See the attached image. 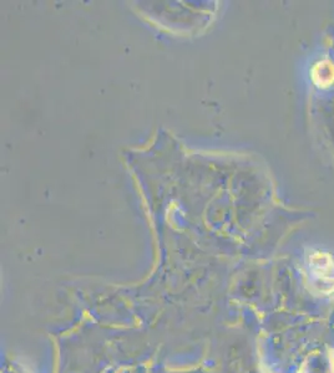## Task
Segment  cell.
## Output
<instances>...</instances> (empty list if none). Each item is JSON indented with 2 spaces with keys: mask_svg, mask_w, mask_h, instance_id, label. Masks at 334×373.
I'll return each instance as SVG.
<instances>
[{
  "mask_svg": "<svg viewBox=\"0 0 334 373\" xmlns=\"http://www.w3.org/2000/svg\"><path fill=\"white\" fill-rule=\"evenodd\" d=\"M310 282L322 292L334 291V259L328 253L317 251L307 261Z\"/></svg>",
  "mask_w": 334,
  "mask_h": 373,
  "instance_id": "6da1fadb",
  "label": "cell"
}]
</instances>
